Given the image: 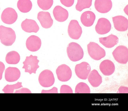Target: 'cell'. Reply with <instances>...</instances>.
Returning a JSON list of instances; mask_svg holds the SVG:
<instances>
[{
  "instance_id": "d6986e66",
  "label": "cell",
  "mask_w": 128,
  "mask_h": 111,
  "mask_svg": "<svg viewBox=\"0 0 128 111\" xmlns=\"http://www.w3.org/2000/svg\"><path fill=\"white\" fill-rule=\"evenodd\" d=\"M54 16L55 19L59 22H63L68 19V11L59 5L56 6L53 11Z\"/></svg>"
},
{
  "instance_id": "d4e9b609",
  "label": "cell",
  "mask_w": 128,
  "mask_h": 111,
  "mask_svg": "<svg viewBox=\"0 0 128 111\" xmlns=\"http://www.w3.org/2000/svg\"><path fill=\"white\" fill-rule=\"evenodd\" d=\"M92 0H78L76 9L80 12L84 9L90 8L92 5Z\"/></svg>"
},
{
  "instance_id": "ac0fdd59",
  "label": "cell",
  "mask_w": 128,
  "mask_h": 111,
  "mask_svg": "<svg viewBox=\"0 0 128 111\" xmlns=\"http://www.w3.org/2000/svg\"><path fill=\"white\" fill-rule=\"evenodd\" d=\"M99 68L102 74L106 76L112 75L115 70V66L114 63L108 59L104 60L101 63Z\"/></svg>"
},
{
  "instance_id": "cb8c5ba5",
  "label": "cell",
  "mask_w": 128,
  "mask_h": 111,
  "mask_svg": "<svg viewBox=\"0 0 128 111\" xmlns=\"http://www.w3.org/2000/svg\"><path fill=\"white\" fill-rule=\"evenodd\" d=\"M20 56L18 53L14 51L8 53L5 58L6 63L11 64H17L20 61Z\"/></svg>"
},
{
  "instance_id": "7402d4cb",
  "label": "cell",
  "mask_w": 128,
  "mask_h": 111,
  "mask_svg": "<svg viewBox=\"0 0 128 111\" xmlns=\"http://www.w3.org/2000/svg\"><path fill=\"white\" fill-rule=\"evenodd\" d=\"M87 78L90 85L94 87L99 86L102 82V77L95 69L93 70L90 73Z\"/></svg>"
},
{
  "instance_id": "7a4b0ae2",
  "label": "cell",
  "mask_w": 128,
  "mask_h": 111,
  "mask_svg": "<svg viewBox=\"0 0 128 111\" xmlns=\"http://www.w3.org/2000/svg\"><path fill=\"white\" fill-rule=\"evenodd\" d=\"M66 51L69 59L73 62L78 61L84 56L82 49L79 44L76 42L70 43L67 47Z\"/></svg>"
},
{
  "instance_id": "ba28073f",
  "label": "cell",
  "mask_w": 128,
  "mask_h": 111,
  "mask_svg": "<svg viewBox=\"0 0 128 111\" xmlns=\"http://www.w3.org/2000/svg\"><path fill=\"white\" fill-rule=\"evenodd\" d=\"M18 17L17 13L14 9L8 7L3 11L1 17L4 23L7 24H11L16 21Z\"/></svg>"
},
{
  "instance_id": "7c38bea8",
  "label": "cell",
  "mask_w": 128,
  "mask_h": 111,
  "mask_svg": "<svg viewBox=\"0 0 128 111\" xmlns=\"http://www.w3.org/2000/svg\"><path fill=\"white\" fill-rule=\"evenodd\" d=\"M114 26L115 29L119 31L127 30L128 28V20L122 15L116 16L112 17Z\"/></svg>"
},
{
  "instance_id": "484cf974",
  "label": "cell",
  "mask_w": 128,
  "mask_h": 111,
  "mask_svg": "<svg viewBox=\"0 0 128 111\" xmlns=\"http://www.w3.org/2000/svg\"><path fill=\"white\" fill-rule=\"evenodd\" d=\"M75 92L76 93H90V91L89 87L86 83L80 82L76 85Z\"/></svg>"
},
{
  "instance_id": "9c48e42d",
  "label": "cell",
  "mask_w": 128,
  "mask_h": 111,
  "mask_svg": "<svg viewBox=\"0 0 128 111\" xmlns=\"http://www.w3.org/2000/svg\"><path fill=\"white\" fill-rule=\"evenodd\" d=\"M56 72L58 80L63 82H66L70 80L72 75L70 68L65 64L59 66L56 69Z\"/></svg>"
},
{
  "instance_id": "d6a6232c",
  "label": "cell",
  "mask_w": 128,
  "mask_h": 111,
  "mask_svg": "<svg viewBox=\"0 0 128 111\" xmlns=\"http://www.w3.org/2000/svg\"><path fill=\"white\" fill-rule=\"evenodd\" d=\"M5 69V66L4 63L0 61V80L2 77L3 73Z\"/></svg>"
},
{
  "instance_id": "ffe728a7",
  "label": "cell",
  "mask_w": 128,
  "mask_h": 111,
  "mask_svg": "<svg viewBox=\"0 0 128 111\" xmlns=\"http://www.w3.org/2000/svg\"><path fill=\"white\" fill-rule=\"evenodd\" d=\"M80 18L83 25L85 26L89 27L93 24L96 19V15L93 12L88 11L82 13Z\"/></svg>"
},
{
  "instance_id": "9a60e30c",
  "label": "cell",
  "mask_w": 128,
  "mask_h": 111,
  "mask_svg": "<svg viewBox=\"0 0 128 111\" xmlns=\"http://www.w3.org/2000/svg\"><path fill=\"white\" fill-rule=\"evenodd\" d=\"M94 5L98 11L101 13H106L111 9L112 3L111 0H95Z\"/></svg>"
},
{
  "instance_id": "30bf717a",
  "label": "cell",
  "mask_w": 128,
  "mask_h": 111,
  "mask_svg": "<svg viewBox=\"0 0 128 111\" xmlns=\"http://www.w3.org/2000/svg\"><path fill=\"white\" fill-rule=\"evenodd\" d=\"M91 71L90 65L87 62H83L76 64L75 68V71L77 76L82 80L86 79Z\"/></svg>"
},
{
  "instance_id": "52a82bcc",
  "label": "cell",
  "mask_w": 128,
  "mask_h": 111,
  "mask_svg": "<svg viewBox=\"0 0 128 111\" xmlns=\"http://www.w3.org/2000/svg\"><path fill=\"white\" fill-rule=\"evenodd\" d=\"M68 33L71 38L76 40L78 39L82 32V27L78 21L76 20H71L68 28Z\"/></svg>"
},
{
  "instance_id": "5bb4252c",
  "label": "cell",
  "mask_w": 128,
  "mask_h": 111,
  "mask_svg": "<svg viewBox=\"0 0 128 111\" xmlns=\"http://www.w3.org/2000/svg\"><path fill=\"white\" fill-rule=\"evenodd\" d=\"M42 44L40 39L35 35L30 36L27 39L26 46L27 49L31 52H36L40 48Z\"/></svg>"
},
{
  "instance_id": "836d02e7",
  "label": "cell",
  "mask_w": 128,
  "mask_h": 111,
  "mask_svg": "<svg viewBox=\"0 0 128 111\" xmlns=\"http://www.w3.org/2000/svg\"><path fill=\"white\" fill-rule=\"evenodd\" d=\"M119 93H126V91L128 92V88L127 87L123 86L120 87L118 89Z\"/></svg>"
},
{
  "instance_id": "f1b7e54d",
  "label": "cell",
  "mask_w": 128,
  "mask_h": 111,
  "mask_svg": "<svg viewBox=\"0 0 128 111\" xmlns=\"http://www.w3.org/2000/svg\"><path fill=\"white\" fill-rule=\"evenodd\" d=\"M60 93H72V90L69 86L66 85H62L60 90Z\"/></svg>"
},
{
  "instance_id": "8fae6325",
  "label": "cell",
  "mask_w": 128,
  "mask_h": 111,
  "mask_svg": "<svg viewBox=\"0 0 128 111\" xmlns=\"http://www.w3.org/2000/svg\"><path fill=\"white\" fill-rule=\"evenodd\" d=\"M111 27V23L108 19L105 18H101L98 19L95 29L98 34L103 35L109 32Z\"/></svg>"
},
{
  "instance_id": "4dcf8cb0",
  "label": "cell",
  "mask_w": 128,
  "mask_h": 111,
  "mask_svg": "<svg viewBox=\"0 0 128 111\" xmlns=\"http://www.w3.org/2000/svg\"><path fill=\"white\" fill-rule=\"evenodd\" d=\"M41 93H58L57 88L55 87H53L51 89L46 90H42Z\"/></svg>"
},
{
  "instance_id": "4316f807",
  "label": "cell",
  "mask_w": 128,
  "mask_h": 111,
  "mask_svg": "<svg viewBox=\"0 0 128 111\" xmlns=\"http://www.w3.org/2000/svg\"><path fill=\"white\" fill-rule=\"evenodd\" d=\"M37 2L39 7L43 10H47L52 6L53 0H37Z\"/></svg>"
},
{
  "instance_id": "6da1fadb",
  "label": "cell",
  "mask_w": 128,
  "mask_h": 111,
  "mask_svg": "<svg viewBox=\"0 0 128 111\" xmlns=\"http://www.w3.org/2000/svg\"><path fill=\"white\" fill-rule=\"evenodd\" d=\"M16 38L15 32L12 28L0 26V41L2 43L6 46H11Z\"/></svg>"
},
{
  "instance_id": "d590c367",
  "label": "cell",
  "mask_w": 128,
  "mask_h": 111,
  "mask_svg": "<svg viewBox=\"0 0 128 111\" xmlns=\"http://www.w3.org/2000/svg\"></svg>"
},
{
  "instance_id": "44dd1931",
  "label": "cell",
  "mask_w": 128,
  "mask_h": 111,
  "mask_svg": "<svg viewBox=\"0 0 128 111\" xmlns=\"http://www.w3.org/2000/svg\"><path fill=\"white\" fill-rule=\"evenodd\" d=\"M100 42L105 47L110 48L117 44L118 38L116 36L111 34L108 36L99 38Z\"/></svg>"
},
{
  "instance_id": "277c9868",
  "label": "cell",
  "mask_w": 128,
  "mask_h": 111,
  "mask_svg": "<svg viewBox=\"0 0 128 111\" xmlns=\"http://www.w3.org/2000/svg\"><path fill=\"white\" fill-rule=\"evenodd\" d=\"M36 56L31 55L26 56L25 61L23 62L24 66L22 67L25 69V72L28 73L30 74L32 73H36L37 69L39 67L38 63L39 62Z\"/></svg>"
},
{
  "instance_id": "83f0119b",
  "label": "cell",
  "mask_w": 128,
  "mask_h": 111,
  "mask_svg": "<svg viewBox=\"0 0 128 111\" xmlns=\"http://www.w3.org/2000/svg\"><path fill=\"white\" fill-rule=\"evenodd\" d=\"M22 83L18 82L16 84L12 85H7L4 87L2 91L5 93H12L14 90L23 87Z\"/></svg>"
},
{
  "instance_id": "e0dca14e",
  "label": "cell",
  "mask_w": 128,
  "mask_h": 111,
  "mask_svg": "<svg viewBox=\"0 0 128 111\" xmlns=\"http://www.w3.org/2000/svg\"><path fill=\"white\" fill-rule=\"evenodd\" d=\"M20 72L19 69L15 67H9L5 71V78L6 80L9 82L17 81L20 78Z\"/></svg>"
},
{
  "instance_id": "1f68e13d",
  "label": "cell",
  "mask_w": 128,
  "mask_h": 111,
  "mask_svg": "<svg viewBox=\"0 0 128 111\" xmlns=\"http://www.w3.org/2000/svg\"><path fill=\"white\" fill-rule=\"evenodd\" d=\"M15 93H31V91L28 89L23 88L18 90H16Z\"/></svg>"
},
{
  "instance_id": "4fadbf2b",
  "label": "cell",
  "mask_w": 128,
  "mask_h": 111,
  "mask_svg": "<svg viewBox=\"0 0 128 111\" xmlns=\"http://www.w3.org/2000/svg\"><path fill=\"white\" fill-rule=\"evenodd\" d=\"M37 19L40 21L42 26L47 29L50 28L52 25L53 21L49 12L42 11L38 14Z\"/></svg>"
},
{
  "instance_id": "8992f818",
  "label": "cell",
  "mask_w": 128,
  "mask_h": 111,
  "mask_svg": "<svg viewBox=\"0 0 128 111\" xmlns=\"http://www.w3.org/2000/svg\"><path fill=\"white\" fill-rule=\"evenodd\" d=\"M38 81L40 85L44 87L52 86L55 81L52 72L49 70H45L42 72L39 76Z\"/></svg>"
},
{
  "instance_id": "3957f363",
  "label": "cell",
  "mask_w": 128,
  "mask_h": 111,
  "mask_svg": "<svg viewBox=\"0 0 128 111\" xmlns=\"http://www.w3.org/2000/svg\"><path fill=\"white\" fill-rule=\"evenodd\" d=\"M87 47L89 55L94 60H99L106 55L104 49L96 43L90 42L88 44Z\"/></svg>"
},
{
  "instance_id": "5b68a950",
  "label": "cell",
  "mask_w": 128,
  "mask_h": 111,
  "mask_svg": "<svg viewBox=\"0 0 128 111\" xmlns=\"http://www.w3.org/2000/svg\"><path fill=\"white\" fill-rule=\"evenodd\" d=\"M115 60L121 64H126L128 61V49L126 46L120 45L117 47L112 52Z\"/></svg>"
},
{
  "instance_id": "f546056e",
  "label": "cell",
  "mask_w": 128,
  "mask_h": 111,
  "mask_svg": "<svg viewBox=\"0 0 128 111\" xmlns=\"http://www.w3.org/2000/svg\"><path fill=\"white\" fill-rule=\"evenodd\" d=\"M62 4L66 7H69L73 4L74 0H60Z\"/></svg>"
},
{
  "instance_id": "603a6c76",
  "label": "cell",
  "mask_w": 128,
  "mask_h": 111,
  "mask_svg": "<svg viewBox=\"0 0 128 111\" xmlns=\"http://www.w3.org/2000/svg\"><path fill=\"white\" fill-rule=\"evenodd\" d=\"M19 10L22 13H27L31 9L32 4L30 0H19L17 3Z\"/></svg>"
},
{
  "instance_id": "e575fe53",
  "label": "cell",
  "mask_w": 128,
  "mask_h": 111,
  "mask_svg": "<svg viewBox=\"0 0 128 111\" xmlns=\"http://www.w3.org/2000/svg\"><path fill=\"white\" fill-rule=\"evenodd\" d=\"M124 11L125 13L128 15V5L125 7L124 9Z\"/></svg>"
},
{
  "instance_id": "2e32d148",
  "label": "cell",
  "mask_w": 128,
  "mask_h": 111,
  "mask_svg": "<svg viewBox=\"0 0 128 111\" xmlns=\"http://www.w3.org/2000/svg\"><path fill=\"white\" fill-rule=\"evenodd\" d=\"M21 27L24 31L28 33H37L39 27L36 22L34 20L26 18L22 22Z\"/></svg>"
}]
</instances>
